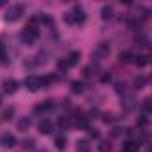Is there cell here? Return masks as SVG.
Listing matches in <instances>:
<instances>
[{
  "instance_id": "e575fe53",
  "label": "cell",
  "mask_w": 152,
  "mask_h": 152,
  "mask_svg": "<svg viewBox=\"0 0 152 152\" xmlns=\"http://www.w3.org/2000/svg\"><path fill=\"white\" fill-rule=\"evenodd\" d=\"M57 68H59V72H66L70 66H68V63H66V59H63V61H59L57 63Z\"/></svg>"
},
{
  "instance_id": "8d00e7d4",
  "label": "cell",
  "mask_w": 152,
  "mask_h": 152,
  "mask_svg": "<svg viewBox=\"0 0 152 152\" xmlns=\"http://www.w3.org/2000/svg\"><path fill=\"white\" fill-rule=\"evenodd\" d=\"M100 81H102V83H109V81H111V73H102Z\"/></svg>"
},
{
  "instance_id": "4fadbf2b",
  "label": "cell",
  "mask_w": 152,
  "mask_h": 152,
  "mask_svg": "<svg viewBox=\"0 0 152 152\" xmlns=\"http://www.w3.org/2000/svg\"><path fill=\"white\" fill-rule=\"evenodd\" d=\"M134 43H136L138 48H148V38L145 34H138L134 38Z\"/></svg>"
},
{
  "instance_id": "603a6c76",
  "label": "cell",
  "mask_w": 152,
  "mask_h": 152,
  "mask_svg": "<svg viewBox=\"0 0 152 152\" xmlns=\"http://www.w3.org/2000/svg\"><path fill=\"white\" fill-rule=\"evenodd\" d=\"M125 22H127V25H129V27H131L132 31L140 29V20H138V18H127Z\"/></svg>"
},
{
  "instance_id": "d590c367",
  "label": "cell",
  "mask_w": 152,
  "mask_h": 152,
  "mask_svg": "<svg viewBox=\"0 0 152 152\" xmlns=\"http://www.w3.org/2000/svg\"><path fill=\"white\" fill-rule=\"evenodd\" d=\"M23 147H25V148H32V147H34V140H31V138L25 140V141H23Z\"/></svg>"
},
{
  "instance_id": "cb8c5ba5",
  "label": "cell",
  "mask_w": 152,
  "mask_h": 152,
  "mask_svg": "<svg viewBox=\"0 0 152 152\" xmlns=\"http://www.w3.org/2000/svg\"><path fill=\"white\" fill-rule=\"evenodd\" d=\"M132 61H134L138 66H141V68H143V66H147V63H148V57H147V56H138V57H136V59H132Z\"/></svg>"
},
{
  "instance_id": "ab89813d",
  "label": "cell",
  "mask_w": 152,
  "mask_h": 152,
  "mask_svg": "<svg viewBox=\"0 0 152 152\" xmlns=\"http://www.w3.org/2000/svg\"><path fill=\"white\" fill-rule=\"evenodd\" d=\"M0 104H2V97H0Z\"/></svg>"
},
{
  "instance_id": "9a60e30c",
  "label": "cell",
  "mask_w": 152,
  "mask_h": 152,
  "mask_svg": "<svg viewBox=\"0 0 152 152\" xmlns=\"http://www.w3.org/2000/svg\"><path fill=\"white\" fill-rule=\"evenodd\" d=\"M79 57H81V54L79 52H70L68 54V57H66V63H68V66H73V64H77L79 63Z\"/></svg>"
},
{
  "instance_id": "f546056e",
  "label": "cell",
  "mask_w": 152,
  "mask_h": 152,
  "mask_svg": "<svg viewBox=\"0 0 152 152\" xmlns=\"http://www.w3.org/2000/svg\"><path fill=\"white\" fill-rule=\"evenodd\" d=\"M115 90H116V93H120V95L124 93V95H125V91H127V84H125V83H118V84L115 86Z\"/></svg>"
},
{
  "instance_id": "f1b7e54d",
  "label": "cell",
  "mask_w": 152,
  "mask_h": 152,
  "mask_svg": "<svg viewBox=\"0 0 152 152\" xmlns=\"http://www.w3.org/2000/svg\"><path fill=\"white\" fill-rule=\"evenodd\" d=\"M141 111H143L145 116L150 113V99H145V100H143V104H141Z\"/></svg>"
},
{
  "instance_id": "d6a6232c",
  "label": "cell",
  "mask_w": 152,
  "mask_h": 152,
  "mask_svg": "<svg viewBox=\"0 0 152 152\" xmlns=\"http://www.w3.org/2000/svg\"><path fill=\"white\" fill-rule=\"evenodd\" d=\"M136 124H138V127H141V129H143V127H147L148 120H147V116H145V115H141V116L136 120Z\"/></svg>"
},
{
  "instance_id": "9c48e42d",
  "label": "cell",
  "mask_w": 152,
  "mask_h": 152,
  "mask_svg": "<svg viewBox=\"0 0 152 152\" xmlns=\"http://www.w3.org/2000/svg\"><path fill=\"white\" fill-rule=\"evenodd\" d=\"M52 109H54V102L47 100V102L36 106V107H34V113H36V115H43V113H48V111H52Z\"/></svg>"
},
{
  "instance_id": "f35d334b",
  "label": "cell",
  "mask_w": 152,
  "mask_h": 152,
  "mask_svg": "<svg viewBox=\"0 0 152 152\" xmlns=\"http://www.w3.org/2000/svg\"><path fill=\"white\" fill-rule=\"evenodd\" d=\"M120 132H122V131H120L118 127H116V129H113V136H120Z\"/></svg>"
},
{
  "instance_id": "ba28073f",
  "label": "cell",
  "mask_w": 152,
  "mask_h": 152,
  "mask_svg": "<svg viewBox=\"0 0 152 152\" xmlns=\"http://www.w3.org/2000/svg\"><path fill=\"white\" fill-rule=\"evenodd\" d=\"M2 88H4L6 93H15V91L18 90V83H16L15 79H6V81L2 83Z\"/></svg>"
},
{
  "instance_id": "2e32d148",
  "label": "cell",
  "mask_w": 152,
  "mask_h": 152,
  "mask_svg": "<svg viewBox=\"0 0 152 152\" xmlns=\"http://www.w3.org/2000/svg\"><path fill=\"white\" fill-rule=\"evenodd\" d=\"M56 81H57V75H45V77H41V84H43V88L52 86Z\"/></svg>"
},
{
  "instance_id": "484cf974",
  "label": "cell",
  "mask_w": 152,
  "mask_h": 152,
  "mask_svg": "<svg viewBox=\"0 0 152 152\" xmlns=\"http://www.w3.org/2000/svg\"><path fill=\"white\" fill-rule=\"evenodd\" d=\"M111 148H113V145L109 141H100L99 143V150L100 152H111Z\"/></svg>"
},
{
  "instance_id": "8fae6325",
  "label": "cell",
  "mask_w": 152,
  "mask_h": 152,
  "mask_svg": "<svg viewBox=\"0 0 152 152\" xmlns=\"http://www.w3.org/2000/svg\"><path fill=\"white\" fill-rule=\"evenodd\" d=\"M140 148V143L138 141H132V140H127L122 147V152H138Z\"/></svg>"
},
{
  "instance_id": "1f68e13d",
  "label": "cell",
  "mask_w": 152,
  "mask_h": 152,
  "mask_svg": "<svg viewBox=\"0 0 152 152\" xmlns=\"http://www.w3.org/2000/svg\"><path fill=\"white\" fill-rule=\"evenodd\" d=\"M13 113H15V107H7V109L4 111L2 118H4V120H11V118H13Z\"/></svg>"
},
{
  "instance_id": "5bb4252c",
  "label": "cell",
  "mask_w": 152,
  "mask_h": 152,
  "mask_svg": "<svg viewBox=\"0 0 152 152\" xmlns=\"http://www.w3.org/2000/svg\"><path fill=\"white\" fill-rule=\"evenodd\" d=\"M77 127H79V129H84V131H88V129H90V118H88L86 115H81V116H77Z\"/></svg>"
},
{
  "instance_id": "7c38bea8",
  "label": "cell",
  "mask_w": 152,
  "mask_h": 152,
  "mask_svg": "<svg viewBox=\"0 0 152 152\" xmlns=\"http://www.w3.org/2000/svg\"><path fill=\"white\" fill-rule=\"evenodd\" d=\"M75 148H77V152H90L91 143H90V140H79L77 145H75Z\"/></svg>"
},
{
  "instance_id": "44dd1931",
  "label": "cell",
  "mask_w": 152,
  "mask_h": 152,
  "mask_svg": "<svg viewBox=\"0 0 152 152\" xmlns=\"http://www.w3.org/2000/svg\"><path fill=\"white\" fill-rule=\"evenodd\" d=\"M36 20H38V23L41 22V23H45V25H52V23H54V20H52L48 15H45V13H41V15H39Z\"/></svg>"
},
{
  "instance_id": "7402d4cb",
  "label": "cell",
  "mask_w": 152,
  "mask_h": 152,
  "mask_svg": "<svg viewBox=\"0 0 152 152\" xmlns=\"http://www.w3.org/2000/svg\"><path fill=\"white\" fill-rule=\"evenodd\" d=\"M59 125H61V129H68L72 125V118L70 116H61L59 118Z\"/></svg>"
},
{
  "instance_id": "836d02e7",
  "label": "cell",
  "mask_w": 152,
  "mask_h": 152,
  "mask_svg": "<svg viewBox=\"0 0 152 152\" xmlns=\"http://www.w3.org/2000/svg\"><path fill=\"white\" fill-rule=\"evenodd\" d=\"M102 120H104L106 124H111V122H115V120H116V116H115L113 113H106V115L102 116Z\"/></svg>"
},
{
  "instance_id": "277c9868",
  "label": "cell",
  "mask_w": 152,
  "mask_h": 152,
  "mask_svg": "<svg viewBox=\"0 0 152 152\" xmlns=\"http://www.w3.org/2000/svg\"><path fill=\"white\" fill-rule=\"evenodd\" d=\"M25 86H27L29 91H38V90H41V88H43L41 77H34V75H31V77L25 79Z\"/></svg>"
},
{
  "instance_id": "52a82bcc",
  "label": "cell",
  "mask_w": 152,
  "mask_h": 152,
  "mask_svg": "<svg viewBox=\"0 0 152 152\" xmlns=\"http://www.w3.org/2000/svg\"><path fill=\"white\" fill-rule=\"evenodd\" d=\"M100 16H102V20H106V22L113 20V18H115V9H113V6L106 4V6L100 9Z\"/></svg>"
},
{
  "instance_id": "7a4b0ae2",
  "label": "cell",
  "mask_w": 152,
  "mask_h": 152,
  "mask_svg": "<svg viewBox=\"0 0 152 152\" xmlns=\"http://www.w3.org/2000/svg\"><path fill=\"white\" fill-rule=\"evenodd\" d=\"M23 11H25V7H23L22 4H15V6H11V7L7 9L4 20H6V22H16V20H20V16L23 15Z\"/></svg>"
},
{
  "instance_id": "4316f807",
  "label": "cell",
  "mask_w": 152,
  "mask_h": 152,
  "mask_svg": "<svg viewBox=\"0 0 152 152\" xmlns=\"http://www.w3.org/2000/svg\"><path fill=\"white\" fill-rule=\"evenodd\" d=\"M0 63L7 64V54H6V48H4V43L2 41H0Z\"/></svg>"
},
{
  "instance_id": "5b68a950",
  "label": "cell",
  "mask_w": 152,
  "mask_h": 152,
  "mask_svg": "<svg viewBox=\"0 0 152 152\" xmlns=\"http://www.w3.org/2000/svg\"><path fill=\"white\" fill-rule=\"evenodd\" d=\"M109 50H111V47H109V43H107V41L99 43V47H97V48H95V52H93V59H95V57H97V59L106 57V56L109 54Z\"/></svg>"
},
{
  "instance_id": "6da1fadb",
  "label": "cell",
  "mask_w": 152,
  "mask_h": 152,
  "mask_svg": "<svg viewBox=\"0 0 152 152\" xmlns=\"http://www.w3.org/2000/svg\"><path fill=\"white\" fill-rule=\"evenodd\" d=\"M64 22L70 23V25H75V23H84L86 22V11L81 7V6H75L70 13L64 15Z\"/></svg>"
},
{
  "instance_id": "83f0119b",
  "label": "cell",
  "mask_w": 152,
  "mask_h": 152,
  "mask_svg": "<svg viewBox=\"0 0 152 152\" xmlns=\"http://www.w3.org/2000/svg\"><path fill=\"white\" fill-rule=\"evenodd\" d=\"M34 63L36 64H45L47 63V52H39V56H36V59H34Z\"/></svg>"
},
{
  "instance_id": "30bf717a",
  "label": "cell",
  "mask_w": 152,
  "mask_h": 152,
  "mask_svg": "<svg viewBox=\"0 0 152 152\" xmlns=\"http://www.w3.org/2000/svg\"><path fill=\"white\" fill-rule=\"evenodd\" d=\"M38 129H39L41 134H50V132L54 131V124H52L50 120H41L39 125H38Z\"/></svg>"
},
{
  "instance_id": "4dcf8cb0",
  "label": "cell",
  "mask_w": 152,
  "mask_h": 152,
  "mask_svg": "<svg viewBox=\"0 0 152 152\" xmlns=\"http://www.w3.org/2000/svg\"><path fill=\"white\" fill-rule=\"evenodd\" d=\"M64 145H66V140H64V136H57V138H56V147L61 150V148H64Z\"/></svg>"
},
{
  "instance_id": "ac0fdd59",
  "label": "cell",
  "mask_w": 152,
  "mask_h": 152,
  "mask_svg": "<svg viewBox=\"0 0 152 152\" xmlns=\"http://www.w3.org/2000/svg\"><path fill=\"white\" fill-rule=\"evenodd\" d=\"M118 61H120V63H124V64L131 63V61H132L131 52H127V50H125V52H120V54H118Z\"/></svg>"
},
{
  "instance_id": "d4e9b609",
  "label": "cell",
  "mask_w": 152,
  "mask_h": 152,
  "mask_svg": "<svg viewBox=\"0 0 152 152\" xmlns=\"http://www.w3.org/2000/svg\"><path fill=\"white\" fill-rule=\"evenodd\" d=\"M122 106H124L125 109H132V107H134V99H132V97H125V99L122 100Z\"/></svg>"
},
{
  "instance_id": "8992f818",
  "label": "cell",
  "mask_w": 152,
  "mask_h": 152,
  "mask_svg": "<svg viewBox=\"0 0 152 152\" xmlns=\"http://www.w3.org/2000/svg\"><path fill=\"white\" fill-rule=\"evenodd\" d=\"M0 143H2L4 147H7V148H13L16 145V138L13 134H9V132H4L2 138H0Z\"/></svg>"
},
{
  "instance_id": "ffe728a7",
  "label": "cell",
  "mask_w": 152,
  "mask_h": 152,
  "mask_svg": "<svg viewBox=\"0 0 152 152\" xmlns=\"http://www.w3.org/2000/svg\"><path fill=\"white\" fill-rule=\"evenodd\" d=\"M29 127H31V118H27V116H25V118L18 120V129H20L22 132H23V131H27Z\"/></svg>"
},
{
  "instance_id": "3957f363",
  "label": "cell",
  "mask_w": 152,
  "mask_h": 152,
  "mask_svg": "<svg viewBox=\"0 0 152 152\" xmlns=\"http://www.w3.org/2000/svg\"><path fill=\"white\" fill-rule=\"evenodd\" d=\"M38 38H39V32H38V29H34V27H27V29L20 34V39H22L25 45H34V43L38 41Z\"/></svg>"
},
{
  "instance_id": "d6986e66",
  "label": "cell",
  "mask_w": 152,
  "mask_h": 152,
  "mask_svg": "<svg viewBox=\"0 0 152 152\" xmlns=\"http://www.w3.org/2000/svg\"><path fill=\"white\" fill-rule=\"evenodd\" d=\"M72 91L77 93V95L83 93V91H84V84H83L81 81H73V83H72Z\"/></svg>"
},
{
  "instance_id": "74e56055",
  "label": "cell",
  "mask_w": 152,
  "mask_h": 152,
  "mask_svg": "<svg viewBox=\"0 0 152 152\" xmlns=\"http://www.w3.org/2000/svg\"><path fill=\"white\" fill-rule=\"evenodd\" d=\"M88 131H90L91 138H99V131H91V129H88Z\"/></svg>"
},
{
  "instance_id": "e0dca14e",
  "label": "cell",
  "mask_w": 152,
  "mask_h": 152,
  "mask_svg": "<svg viewBox=\"0 0 152 152\" xmlns=\"http://www.w3.org/2000/svg\"><path fill=\"white\" fill-rule=\"evenodd\" d=\"M145 84H147L145 75H138V77L134 79V90H141V88H145Z\"/></svg>"
}]
</instances>
